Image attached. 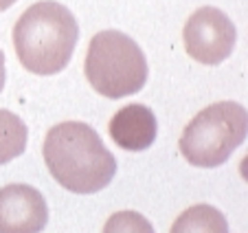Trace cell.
Segmentation results:
<instances>
[{"label": "cell", "mask_w": 248, "mask_h": 233, "mask_svg": "<svg viewBox=\"0 0 248 233\" xmlns=\"http://www.w3.org/2000/svg\"><path fill=\"white\" fill-rule=\"evenodd\" d=\"M44 163L51 176L73 194H97L112 183L117 159L93 126L64 121L44 139Z\"/></svg>", "instance_id": "6da1fadb"}, {"label": "cell", "mask_w": 248, "mask_h": 233, "mask_svg": "<svg viewBox=\"0 0 248 233\" xmlns=\"http://www.w3.org/2000/svg\"><path fill=\"white\" fill-rule=\"evenodd\" d=\"M79 40L75 16L55 0L31 5L14 27L20 64L33 75H57L66 68Z\"/></svg>", "instance_id": "7a4b0ae2"}, {"label": "cell", "mask_w": 248, "mask_h": 233, "mask_svg": "<svg viewBox=\"0 0 248 233\" xmlns=\"http://www.w3.org/2000/svg\"><path fill=\"white\" fill-rule=\"evenodd\" d=\"M84 73L99 95L121 99L143 90L147 82V60L130 35L108 29L90 40Z\"/></svg>", "instance_id": "3957f363"}, {"label": "cell", "mask_w": 248, "mask_h": 233, "mask_svg": "<svg viewBox=\"0 0 248 233\" xmlns=\"http://www.w3.org/2000/svg\"><path fill=\"white\" fill-rule=\"evenodd\" d=\"M246 108L237 101H217L200 110L187 123L178 148L196 167H217L246 141Z\"/></svg>", "instance_id": "277c9868"}, {"label": "cell", "mask_w": 248, "mask_h": 233, "mask_svg": "<svg viewBox=\"0 0 248 233\" xmlns=\"http://www.w3.org/2000/svg\"><path fill=\"white\" fill-rule=\"evenodd\" d=\"M187 53L206 66L222 64L233 53L237 31L231 18L217 7H202L189 16L183 29Z\"/></svg>", "instance_id": "5b68a950"}, {"label": "cell", "mask_w": 248, "mask_h": 233, "mask_svg": "<svg viewBox=\"0 0 248 233\" xmlns=\"http://www.w3.org/2000/svg\"><path fill=\"white\" fill-rule=\"evenodd\" d=\"M48 207L35 187L14 183L0 189V233H42Z\"/></svg>", "instance_id": "8992f818"}, {"label": "cell", "mask_w": 248, "mask_h": 233, "mask_svg": "<svg viewBox=\"0 0 248 233\" xmlns=\"http://www.w3.org/2000/svg\"><path fill=\"white\" fill-rule=\"evenodd\" d=\"M110 136L119 148L127 152H143L152 148L158 134L154 112L143 103H127L110 119Z\"/></svg>", "instance_id": "52a82bcc"}, {"label": "cell", "mask_w": 248, "mask_h": 233, "mask_svg": "<svg viewBox=\"0 0 248 233\" xmlns=\"http://www.w3.org/2000/svg\"><path fill=\"white\" fill-rule=\"evenodd\" d=\"M169 233H229V222L216 207L193 205L176 218Z\"/></svg>", "instance_id": "ba28073f"}, {"label": "cell", "mask_w": 248, "mask_h": 233, "mask_svg": "<svg viewBox=\"0 0 248 233\" xmlns=\"http://www.w3.org/2000/svg\"><path fill=\"white\" fill-rule=\"evenodd\" d=\"M27 123L11 110L0 108V165L22 156L27 150Z\"/></svg>", "instance_id": "9c48e42d"}, {"label": "cell", "mask_w": 248, "mask_h": 233, "mask_svg": "<svg viewBox=\"0 0 248 233\" xmlns=\"http://www.w3.org/2000/svg\"><path fill=\"white\" fill-rule=\"evenodd\" d=\"M103 233H154L152 222L139 211H117L106 220Z\"/></svg>", "instance_id": "30bf717a"}, {"label": "cell", "mask_w": 248, "mask_h": 233, "mask_svg": "<svg viewBox=\"0 0 248 233\" xmlns=\"http://www.w3.org/2000/svg\"><path fill=\"white\" fill-rule=\"evenodd\" d=\"M5 80H7V70H5V53L0 51V93L5 88Z\"/></svg>", "instance_id": "8fae6325"}, {"label": "cell", "mask_w": 248, "mask_h": 233, "mask_svg": "<svg viewBox=\"0 0 248 233\" xmlns=\"http://www.w3.org/2000/svg\"><path fill=\"white\" fill-rule=\"evenodd\" d=\"M18 0H0V11H7L11 5H16Z\"/></svg>", "instance_id": "7c38bea8"}]
</instances>
